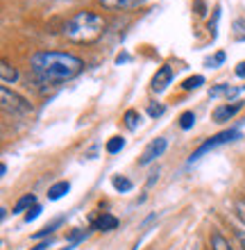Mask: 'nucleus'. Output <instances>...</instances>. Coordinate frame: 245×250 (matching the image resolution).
I'll return each instance as SVG.
<instances>
[{"instance_id": "9b49d317", "label": "nucleus", "mask_w": 245, "mask_h": 250, "mask_svg": "<svg viewBox=\"0 0 245 250\" xmlns=\"http://www.w3.org/2000/svg\"><path fill=\"white\" fill-rule=\"evenodd\" d=\"M71 191V185H68L66 180H61V182H55L50 189H48V198L50 200H59V198H64Z\"/></svg>"}, {"instance_id": "f8f14e48", "label": "nucleus", "mask_w": 245, "mask_h": 250, "mask_svg": "<svg viewBox=\"0 0 245 250\" xmlns=\"http://www.w3.org/2000/svg\"><path fill=\"white\" fill-rule=\"evenodd\" d=\"M211 250H234V248H232V244H229V239H225L216 230L211 234Z\"/></svg>"}, {"instance_id": "423d86ee", "label": "nucleus", "mask_w": 245, "mask_h": 250, "mask_svg": "<svg viewBox=\"0 0 245 250\" xmlns=\"http://www.w3.org/2000/svg\"><path fill=\"white\" fill-rule=\"evenodd\" d=\"M243 109V100H234V103H225V105H220L216 112H213V121L216 123H225V121L234 119L236 114Z\"/></svg>"}, {"instance_id": "f03ea898", "label": "nucleus", "mask_w": 245, "mask_h": 250, "mask_svg": "<svg viewBox=\"0 0 245 250\" xmlns=\"http://www.w3.org/2000/svg\"><path fill=\"white\" fill-rule=\"evenodd\" d=\"M105 27V19L100 14L93 12H77L75 16L66 21L64 25V37L75 43H89V41L98 39Z\"/></svg>"}, {"instance_id": "9d476101", "label": "nucleus", "mask_w": 245, "mask_h": 250, "mask_svg": "<svg viewBox=\"0 0 245 250\" xmlns=\"http://www.w3.org/2000/svg\"><path fill=\"white\" fill-rule=\"evenodd\" d=\"M116 228H118V218L112 216V214H102L98 218V223H95V230H100V232H112Z\"/></svg>"}, {"instance_id": "6e6552de", "label": "nucleus", "mask_w": 245, "mask_h": 250, "mask_svg": "<svg viewBox=\"0 0 245 250\" xmlns=\"http://www.w3.org/2000/svg\"><path fill=\"white\" fill-rule=\"evenodd\" d=\"M146 0H100V5L107 9H136Z\"/></svg>"}, {"instance_id": "1a4fd4ad", "label": "nucleus", "mask_w": 245, "mask_h": 250, "mask_svg": "<svg viewBox=\"0 0 245 250\" xmlns=\"http://www.w3.org/2000/svg\"><path fill=\"white\" fill-rule=\"evenodd\" d=\"M0 80H2V84H14V82H16V80H19V71H16V68H14L12 64H9V62L7 60H2L0 62Z\"/></svg>"}, {"instance_id": "a878e982", "label": "nucleus", "mask_w": 245, "mask_h": 250, "mask_svg": "<svg viewBox=\"0 0 245 250\" xmlns=\"http://www.w3.org/2000/svg\"><path fill=\"white\" fill-rule=\"evenodd\" d=\"M223 62H225V53H218V55H216V57H213V60H209V62H207V66H209V68H213V66L223 64Z\"/></svg>"}, {"instance_id": "412c9836", "label": "nucleus", "mask_w": 245, "mask_h": 250, "mask_svg": "<svg viewBox=\"0 0 245 250\" xmlns=\"http://www.w3.org/2000/svg\"><path fill=\"white\" fill-rule=\"evenodd\" d=\"M218 19H220V5L213 9V21H209V32H211V39H216V27H218Z\"/></svg>"}, {"instance_id": "aec40b11", "label": "nucleus", "mask_w": 245, "mask_h": 250, "mask_svg": "<svg viewBox=\"0 0 245 250\" xmlns=\"http://www.w3.org/2000/svg\"><path fill=\"white\" fill-rule=\"evenodd\" d=\"M234 37H236L239 41H245V21L243 19L234 21Z\"/></svg>"}, {"instance_id": "f3484780", "label": "nucleus", "mask_w": 245, "mask_h": 250, "mask_svg": "<svg viewBox=\"0 0 245 250\" xmlns=\"http://www.w3.org/2000/svg\"><path fill=\"white\" fill-rule=\"evenodd\" d=\"M236 93V89L229 84H220V86H213L211 91H209V96L211 98H220V96H225V98H229V96H234Z\"/></svg>"}, {"instance_id": "cd10ccee", "label": "nucleus", "mask_w": 245, "mask_h": 250, "mask_svg": "<svg viewBox=\"0 0 245 250\" xmlns=\"http://www.w3.org/2000/svg\"><path fill=\"white\" fill-rule=\"evenodd\" d=\"M236 75H239V78H245V62H241V64L236 66Z\"/></svg>"}, {"instance_id": "5701e85b", "label": "nucleus", "mask_w": 245, "mask_h": 250, "mask_svg": "<svg viewBox=\"0 0 245 250\" xmlns=\"http://www.w3.org/2000/svg\"><path fill=\"white\" fill-rule=\"evenodd\" d=\"M39 214H41V207H39V205H32V207L27 209V214H25V223H30V221H34V218L39 216Z\"/></svg>"}, {"instance_id": "ddd939ff", "label": "nucleus", "mask_w": 245, "mask_h": 250, "mask_svg": "<svg viewBox=\"0 0 245 250\" xmlns=\"http://www.w3.org/2000/svg\"><path fill=\"white\" fill-rule=\"evenodd\" d=\"M32 205H37V198H34L32 193H27V196H23L19 203L14 205V211H12V214H20V211H27L30 207H32Z\"/></svg>"}, {"instance_id": "4be33fe9", "label": "nucleus", "mask_w": 245, "mask_h": 250, "mask_svg": "<svg viewBox=\"0 0 245 250\" xmlns=\"http://www.w3.org/2000/svg\"><path fill=\"white\" fill-rule=\"evenodd\" d=\"M166 112L164 105H154V103H150V107H148V114L152 116V119H157V116H161V114Z\"/></svg>"}, {"instance_id": "0eeeda50", "label": "nucleus", "mask_w": 245, "mask_h": 250, "mask_svg": "<svg viewBox=\"0 0 245 250\" xmlns=\"http://www.w3.org/2000/svg\"><path fill=\"white\" fill-rule=\"evenodd\" d=\"M172 82V68L168 64H164L159 68V71L154 73V78H152V91L154 93H164L166 89H168V84Z\"/></svg>"}, {"instance_id": "f257e3e1", "label": "nucleus", "mask_w": 245, "mask_h": 250, "mask_svg": "<svg viewBox=\"0 0 245 250\" xmlns=\"http://www.w3.org/2000/svg\"><path fill=\"white\" fill-rule=\"evenodd\" d=\"M30 66H32V73L43 84H59V82L73 80L77 73H82L84 62L77 55H71V53L43 50V53L32 55Z\"/></svg>"}, {"instance_id": "7ed1b4c3", "label": "nucleus", "mask_w": 245, "mask_h": 250, "mask_svg": "<svg viewBox=\"0 0 245 250\" xmlns=\"http://www.w3.org/2000/svg\"><path fill=\"white\" fill-rule=\"evenodd\" d=\"M0 100H2V109H5L7 114H12V116H30V114L34 112V107L30 105V100L19 96V93L12 91V89H7V86L0 89Z\"/></svg>"}, {"instance_id": "b1692460", "label": "nucleus", "mask_w": 245, "mask_h": 250, "mask_svg": "<svg viewBox=\"0 0 245 250\" xmlns=\"http://www.w3.org/2000/svg\"><path fill=\"white\" fill-rule=\"evenodd\" d=\"M59 223H61V221H55V223H50V225H48V228H43V230H41V232H37L34 237H37V239H39V237H46V234H50V232H53V230H55V228H57V225H59Z\"/></svg>"}, {"instance_id": "a211bd4d", "label": "nucleus", "mask_w": 245, "mask_h": 250, "mask_svg": "<svg viewBox=\"0 0 245 250\" xmlns=\"http://www.w3.org/2000/svg\"><path fill=\"white\" fill-rule=\"evenodd\" d=\"M123 148H125V139L123 137H112L107 141V152H109V155H116V152H120Z\"/></svg>"}, {"instance_id": "2eb2a0df", "label": "nucleus", "mask_w": 245, "mask_h": 250, "mask_svg": "<svg viewBox=\"0 0 245 250\" xmlns=\"http://www.w3.org/2000/svg\"><path fill=\"white\" fill-rule=\"evenodd\" d=\"M112 185H113V189L116 191H120V193H127V191H132V180H127V178H123V175H116V178L112 180Z\"/></svg>"}, {"instance_id": "39448f33", "label": "nucleus", "mask_w": 245, "mask_h": 250, "mask_svg": "<svg viewBox=\"0 0 245 250\" xmlns=\"http://www.w3.org/2000/svg\"><path fill=\"white\" fill-rule=\"evenodd\" d=\"M166 148H168V139H164V137H157V139H152L150 144L146 146V150L141 152V159H139V164L141 166H148V164H152L157 157H161L166 152Z\"/></svg>"}, {"instance_id": "c85d7f7f", "label": "nucleus", "mask_w": 245, "mask_h": 250, "mask_svg": "<svg viewBox=\"0 0 245 250\" xmlns=\"http://www.w3.org/2000/svg\"><path fill=\"white\" fill-rule=\"evenodd\" d=\"M243 91H245V86H243Z\"/></svg>"}, {"instance_id": "4468645a", "label": "nucleus", "mask_w": 245, "mask_h": 250, "mask_svg": "<svg viewBox=\"0 0 245 250\" xmlns=\"http://www.w3.org/2000/svg\"><path fill=\"white\" fill-rule=\"evenodd\" d=\"M123 121H125V125L130 127V130H136L141 125V114L136 112V109H127L125 116H123Z\"/></svg>"}, {"instance_id": "bb28decb", "label": "nucleus", "mask_w": 245, "mask_h": 250, "mask_svg": "<svg viewBox=\"0 0 245 250\" xmlns=\"http://www.w3.org/2000/svg\"><path fill=\"white\" fill-rule=\"evenodd\" d=\"M236 237H239V244H241V250H245V232L239 230L236 232Z\"/></svg>"}, {"instance_id": "dca6fc26", "label": "nucleus", "mask_w": 245, "mask_h": 250, "mask_svg": "<svg viewBox=\"0 0 245 250\" xmlns=\"http://www.w3.org/2000/svg\"><path fill=\"white\" fill-rule=\"evenodd\" d=\"M205 84V78L202 75H191V78H186L182 82V89L184 91H193V89H200V86Z\"/></svg>"}, {"instance_id": "20e7f679", "label": "nucleus", "mask_w": 245, "mask_h": 250, "mask_svg": "<svg viewBox=\"0 0 245 250\" xmlns=\"http://www.w3.org/2000/svg\"><path fill=\"white\" fill-rule=\"evenodd\" d=\"M234 139H239V132H236V130H225V132H218V134H213L209 141H205V144L200 146L198 150L193 152L188 162H191V164H193V162H198V159L202 157L205 152L213 150V148H218V146H223V144H229V141H234Z\"/></svg>"}, {"instance_id": "393cba45", "label": "nucleus", "mask_w": 245, "mask_h": 250, "mask_svg": "<svg viewBox=\"0 0 245 250\" xmlns=\"http://www.w3.org/2000/svg\"><path fill=\"white\" fill-rule=\"evenodd\" d=\"M236 211H239L241 221L245 223V198H239V200H236Z\"/></svg>"}, {"instance_id": "6ab92c4d", "label": "nucleus", "mask_w": 245, "mask_h": 250, "mask_svg": "<svg viewBox=\"0 0 245 250\" xmlns=\"http://www.w3.org/2000/svg\"><path fill=\"white\" fill-rule=\"evenodd\" d=\"M193 125H195V114L193 112H184L179 116V127H182V130H191Z\"/></svg>"}]
</instances>
